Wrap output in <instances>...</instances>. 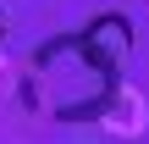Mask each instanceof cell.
Instances as JSON below:
<instances>
[{
	"label": "cell",
	"mask_w": 149,
	"mask_h": 144,
	"mask_svg": "<svg viewBox=\"0 0 149 144\" xmlns=\"http://www.w3.org/2000/svg\"><path fill=\"white\" fill-rule=\"evenodd\" d=\"M133 61V22L122 11H100L72 33H50L28 72H22V105L50 122H100L122 89V72Z\"/></svg>",
	"instance_id": "1"
},
{
	"label": "cell",
	"mask_w": 149,
	"mask_h": 144,
	"mask_svg": "<svg viewBox=\"0 0 149 144\" xmlns=\"http://www.w3.org/2000/svg\"><path fill=\"white\" fill-rule=\"evenodd\" d=\"M0 39H6V17H0Z\"/></svg>",
	"instance_id": "2"
}]
</instances>
